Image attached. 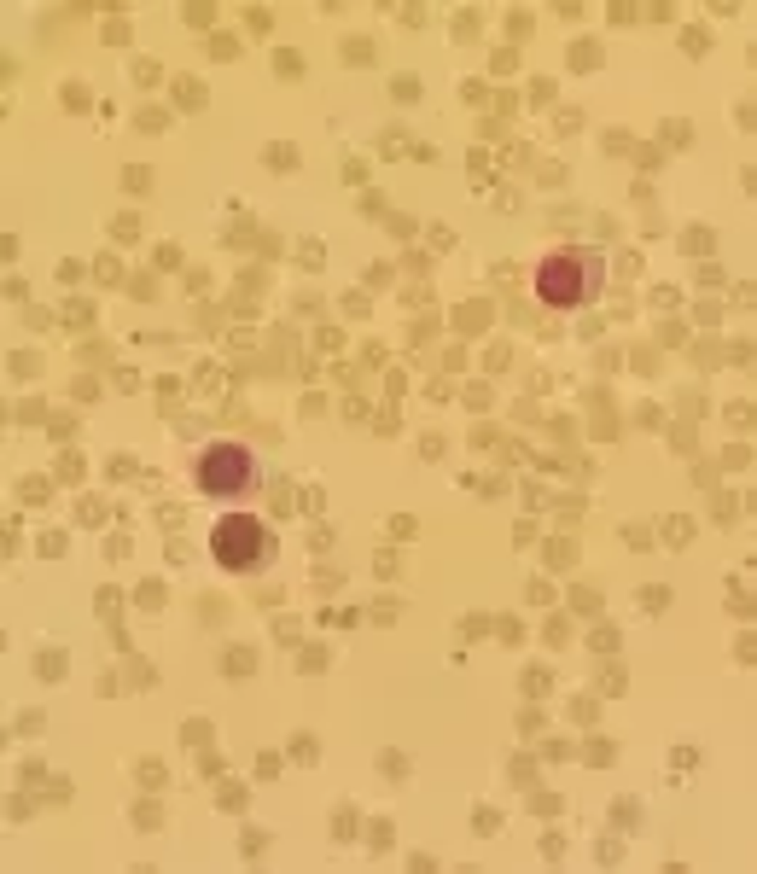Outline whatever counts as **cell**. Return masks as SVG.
I'll return each mask as SVG.
<instances>
[{
    "mask_svg": "<svg viewBox=\"0 0 757 874\" xmlns=\"http://www.w3.org/2000/svg\"><path fill=\"white\" fill-rule=\"evenodd\" d=\"M600 274H606V262L595 251H553L536 269V298L548 309H577L600 292Z\"/></svg>",
    "mask_w": 757,
    "mask_h": 874,
    "instance_id": "cell-1",
    "label": "cell"
},
{
    "mask_svg": "<svg viewBox=\"0 0 757 874\" xmlns=\"http://www.w3.org/2000/svg\"><path fill=\"white\" fill-rule=\"evenodd\" d=\"M210 554H216V566L222 571H257V566H268V554H274V531L262 519H251V513H227L216 531H210Z\"/></svg>",
    "mask_w": 757,
    "mask_h": 874,
    "instance_id": "cell-2",
    "label": "cell"
},
{
    "mask_svg": "<svg viewBox=\"0 0 757 874\" xmlns=\"http://www.w3.org/2000/svg\"><path fill=\"white\" fill-rule=\"evenodd\" d=\"M192 478H199L204 496H251V490L262 484L257 455L245 449V443H210V449L199 455V467H192Z\"/></svg>",
    "mask_w": 757,
    "mask_h": 874,
    "instance_id": "cell-3",
    "label": "cell"
},
{
    "mask_svg": "<svg viewBox=\"0 0 757 874\" xmlns=\"http://www.w3.org/2000/svg\"><path fill=\"white\" fill-rule=\"evenodd\" d=\"M262 163L280 169V175H291V169H298V146H291V140H268V146H262Z\"/></svg>",
    "mask_w": 757,
    "mask_h": 874,
    "instance_id": "cell-4",
    "label": "cell"
},
{
    "mask_svg": "<svg viewBox=\"0 0 757 874\" xmlns=\"http://www.w3.org/2000/svg\"><path fill=\"white\" fill-rule=\"evenodd\" d=\"M222 670H227V676H251V670H257V653H251V647H227V653H222Z\"/></svg>",
    "mask_w": 757,
    "mask_h": 874,
    "instance_id": "cell-5",
    "label": "cell"
},
{
    "mask_svg": "<svg viewBox=\"0 0 757 874\" xmlns=\"http://www.w3.org/2000/svg\"><path fill=\"white\" fill-rule=\"evenodd\" d=\"M274 76H280V82H298V76H303V53L280 47V53H274Z\"/></svg>",
    "mask_w": 757,
    "mask_h": 874,
    "instance_id": "cell-6",
    "label": "cell"
},
{
    "mask_svg": "<svg viewBox=\"0 0 757 874\" xmlns=\"http://www.w3.org/2000/svg\"><path fill=\"white\" fill-rule=\"evenodd\" d=\"M36 676H41V682H59V676H64V653H59V647H47V653L36 658Z\"/></svg>",
    "mask_w": 757,
    "mask_h": 874,
    "instance_id": "cell-7",
    "label": "cell"
},
{
    "mask_svg": "<svg viewBox=\"0 0 757 874\" xmlns=\"http://www.w3.org/2000/svg\"><path fill=\"white\" fill-rule=\"evenodd\" d=\"M687 536H694V519H682V513L664 519V542H670V548H687Z\"/></svg>",
    "mask_w": 757,
    "mask_h": 874,
    "instance_id": "cell-8",
    "label": "cell"
},
{
    "mask_svg": "<svg viewBox=\"0 0 757 874\" xmlns=\"http://www.w3.org/2000/svg\"><path fill=\"white\" fill-rule=\"evenodd\" d=\"M385 531L397 536V542H414V536H420V519H414V513H397V519L385 525Z\"/></svg>",
    "mask_w": 757,
    "mask_h": 874,
    "instance_id": "cell-9",
    "label": "cell"
},
{
    "mask_svg": "<svg viewBox=\"0 0 757 874\" xmlns=\"http://www.w3.org/2000/svg\"><path fill=\"white\" fill-rule=\"evenodd\" d=\"M175 100L187 105V111H199L204 105V82H175Z\"/></svg>",
    "mask_w": 757,
    "mask_h": 874,
    "instance_id": "cell-10",
    "label": "cell"
},
{
    "mask_svg": "<svg viewBox=\"0 0 757 874\" xmlns=\"http://www.w3.org/2000/svg\"><path fill=\"white\" fill-rule=\"evenodd\" d=\"M181 18H187V29H210L216 24V6H187Z\"/></svg>",
    "mask_w": 757,
    "mask_h": 874,
    "instance_id": "cell-11",
    "label": "cell"
},
{
    "mask_svg": "<svg viewBox=\"0 0 757 874\" xmlns=\"http://www.w3.org/2000/svg\"><path fill=\"white\" fill-rule=\"evenodd\" d=\"M315 350L338 356V350H344V333H338V326H321V333H315Z\"/></svg>",
    "mask_w": 757,
    "mask_h": 874,
    "instance_id": "cell-12",
    "label": "cell"
},
{
    "mask_svg": "<svg viewBox=\"0 0 757 874\" xmlns=\"http://www.w3.org/2000/svg\"><path fill=\"white\" fill-rule=\"evenodd\" d=\"M641 606H647V612H664V606H670V589H641Z\"/></svg>",
    "mask_w": 757,
    "mask_h": 874,
    "instance_id": "cell-13",
    "label": "cell"
},
{
    "mask_svg": "<svg viewBox=\"0 0 757 874\" xmlns=\"http://www.w3.org/2000/svg\"><path fill=\"white\" fill-rule=\"evenodd\" d=\"M298 262H303V269H321V239H303L298 245Z\"/></svg>",
    "mask_w": 757,
    "mask_h": 874,
    "instance_id": "cell-14",
    "label": "cell"
},
{
    "mask_svg": "<svg viewBox=\"0 0 757 874\" xmlns=\"http://www.w3.org/2000/svg\"><path fill=\"white\" fill-rule=\"evenodd\" d=\"M158 76H163L158 59H135V82H140V88H146V82H158Z\"/></svg>",
    "mask_w": 757,
    "mask_h": 874,
    "instance_id": "cell-15",
    "label": "cell"
},
{
    "mask_svg": "<svg viewBox=\"0 0 757 874\" xmlns=\"http://www.w3.org/2000/svg\"><path fill=\"white\" fill-rule=\"evenodd\" d=\"M291 758H298V764H315V740L298 734V740H291Z\"/></svg>",
    "mask_w": 757,
    "mask_h": 874,
    "instance_id": "cell-16",
    "label": "cell"
},
{
    "mask_svg": "<svg viewBox=\"0 0 757 874\" xmlns=\"http://www.w3.org/2000/svg\"><path fill=\"white\" fill-rule=\"evenodd\" d=\"M378 764H385V775H390V781H402V775H408V764H402V752H385V758H378Z\"/></svg>",
    "mask_w": 757,
    "mask_h": 874,
    "instance_id": "cell-17",
    "label": "cell"
},
{
    "mask_svg": "<svg viewBox=\"0 0 757 874\" xmlns=\"http://www.w3.org/2000/svg\"><path fill=\"white\" fill-rule=\"evenodd\" d=\"M303 630H298V618H274V641H298Z\"/></svg>",
    "mask_w": 757,
    "mask_h": 874,
    "instance_id": "cell-18",
    "label": "cell"
},
{
    "mask_svg": "<svg viewBox=\"0 0 757 874\" xmlns=\"http://www.w3.org/2000/svg\"><path fill=\"white\" fill-rule=\"evenodd\" d=\"M123 187H128V193H146V187H152V175H146V169H123Z\"/></svg>",
    "mask_w": 757,
    "mask_h": 874,
    "instance_id": "cell-19",
    "label": "cell"
},
{
    "mask_svg": "<svg viewBox=\"0 0 757 874\" xmlns=\"http://www.w3.org/2000/svg\"><path fill=\"white\" fill-rule=\"evenodd\" d=\"M24 502H47V478H24Z\"/></svg>",
    "mask_w": 757,
    "mask_h": 874,
    "instance_id": "cell-20",
    "label": "cell"
},
{
    "mask_svg": "<svg viewBox=\"0 0 757 874\" xmlns=\"http://www.w3.org/2000/svg\"><path fill=\"white\" fill-rule=\"evenodd\" d=\"M100 519H105V502L88 496V502H82V525H100Z\"/></svg>",
    "mask_w": 757,
    "mask_h": 874,
    "instance_id": "cell-21",
    "label": "cell"
},
{
    "mask_svg": "<svg viewBox=\"0 0 757 874\" xmlns=\"http://www.w3.org/2000/svg\"><path fill=\"white\" fill-rule=\"evenodd\" d=\"M222 804H227V811H245V787L227 781V787H222Z\"/></svg>",
    "mask_w": 757,
    "mask_h": 874,
    "instance_id": "cell-22",
    "label": "cell"
},
{
    "mask_svg": "<svg viewBox=\"0 0 757 874\" xmlns=\"http://www.w3.org/2000/svg\"><path fill=\"white\" fill-rule=\"evenodd\" d=\"M257 775H262V781H268V775H280V752H262V758H257Z\"/></svg>",
    "mask_w": 757,
    "mask_h": 874,
    "instance_id": "cell-23",
    "label": "cell"
},
{
    "mask_svg": "<svg viewBox=\"0 0 757 874\" xmlns=\"http://www.w3.org/2000/svg\"><path fill=\"white\" fill-rule=\"evenodd\" d=\"M361 216H385V199H378V193H361Z\"/></svg>",
    "mask_w": 757,
    "mask_h": 874,
    "instance_id": "cell-24",
    "label": "cell"
},
{
    "mask_svg": "<svg viewBox=\"0 0 757 874\" xmlns=\"http://www.w3.org/2000/svg\"><path fill=\"white\" fill-rule=\"evenodd\" d=\"M687 251H711V234H705V227H687Z\"/></svg>",
    "mask_w": 757,
    "mask_h": 874,
    "instance_id": "cell-25",
    "label": "cell"
},
{
    "mask_svg": "<svg viewBox=\"0 0 757 874\" xmlns=\"http://www.w3.org/2000/svg\"><path fill=\"white\" fill-rule=\"evenodd\" d=\"M682 41H687V53H705V47H711V36H705V29H687Z\"/></svg>",
    "mask_w": 757,
    "mask_h": 874,
    "instance_id": "cell-26",
    "label": "cell"
},
{
    "mask_svg": "<svg viewBox=\"0 0 757 874\" xmlns=\"http://www.w3.org/2000/svg\"><path fill=\"white\" fill-rule=\"evenodd\" d=\"M397 100H420V82L414 76H397Z\"/></svg>",
    "mask_w": 757,
    "mask_h": 874,
    "instance_id": "cell-27",
    "label": "cell"
},
{
    "mask_svg": "<svg viewBox=\"0 0 757 874\" xmlns=\"http://www.w3.org/2000/svg\"><path fill=\"white\" fill-rule=\"evenodd\" d=\"M513 781H524V787H530V781H536V769H530V758H513Z\"/></svg>",
    "mask_w": 757,
    "mask_h": 874,
    "instance_id": "cell-28",
    "label": "cell"
},
{
    "mask_svg": "<svg viewBox=\"0 0 757 874\" xmlns=\"http://www.w3.org/2000/svg\"><path fill=\"white\" fill-rule=\"evenodd\" d=\"M344 59L361 64V59H373V47H367V41H350V47H344Z\"/></svg>",
    "mask_w": 757,
    "mask_h": 874,
    "instance_id": "cell-29",
    "label": "cell"
}]
</instances>
